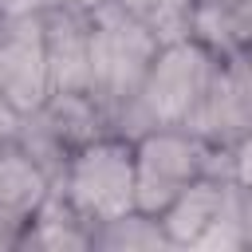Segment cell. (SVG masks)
Segmentation results:
<instances>
[{
	"label": "cell",
	"instance_id": "1",
	"mask_svg": "<svg viewBox=\"0 0 252 252\" xmlns=\"http://www.w3.org/2000/svg\"><path fill=\"white\" fill-rule=\"evenodd\" d=\"M158 224L169 248L240 252L252 244V185L205 173L158 213Z\"/></svg>",
	"mask_w": 252,
	"mask_h": 252
},
{
	"label": "cell",
	"instance_id": "2",
	"mask_svg": "<svg viewBox=\"0 0 252 252\" xmlns=\"http://www.w3.org/2000/svg\"><path fill=\"white\" fill-rule=\"evenodd\" d=\"M217 67V55L197 43L193 35L161 43L138 83V91L130 94L126 110L114 122V134H142V130H158V126H185L209 75Z\"/></svg>",
	"mask_w": 252,
	"mask_h": 252
},
{
	"label": "cell",
	"instance_id": "3",
	"mask_svg": "<svg viewBox=\"0 0 252 252\" xmlns=\"http://www.w3.org/2000/svg\"><path fill=\"white\" fill-rule=\"evenodd\" d=\"M51 189L91 228L110 217L130 213L134 209V146H130V138L106 130V134L79 142L63 158Z\"/></svg>",
	"mask_w": 252,
	"mask_h": 252
},
{
	"label": "cell",
	"instance_id": "4",
	"mask_svg": "<svg viewBox=\"0 0 252 252\" xmlns=\"http://www.w3.org/2000/svg\"><path fill=\"white\" fill-rule=\"evenodd\" d=\"M161 43L134 24L130 16H122L114 4H98L91 8V75H87V98L106 114L110 130L118 122V114L126 110L130 94L138 91L154 51Z\"/></svg>",
	"mask_w": 252,
	"mask_h": 252
},
{
	"label": "cell",
	"instance_id": "5",
	"mask_svg": "<svg viewBox=\"0 0 252 252\" xmlns=\"http://www.w3.org/2000/svg\"><path fill=\"white\" fill-rule=\"evenodd\" d=\"M134 146V209L158 217L185 185L213 173V146L181 126H158L130 138Z\"/></svg>",
	"mask_w": 252,
	"mask_h": 252
},
{
	"label": "cell",
	"instance_id": "6",
	"mask_svg": "<svg viewBox=\"0 0 252 252\" xmlns=\"http://www.w3.org/2000/svg\"><path fill=\"white\" fill-rule=\"evenodd\" d=\"M197 134L209 146H236L252 138V59L240 55H217V67L181 126Z\"/></svg>",
	"mask_w": 252,
	"mask_h": 252
},
{
	"label": "cell",
	"instance_id": "7",
	"mask_svg": "<svg viewBox=\"0 0 252 252\" xmlns=\"http://www.w3.org/2000/svg\"><path fill=\"white\" fill-rule=\"evenodd\" d=\"M47 55H43V12L0 16V98L24 118L47 102Z\"/></svg>",
	"mask_w": 252,
	"mask_h": 252
},
{
	"label": "cell",
	"instance_id": "8",
	"mask_svg": "<svg viewBox=\"0 0 252 252\" xmlns=\"http://www.w3.org/2000/svg\"><path fill=\"white\" fill-rule=\"evenodd\" d=\"M43 55L51 94H87L91 75V12L51 4L43 12Z\"/></svg>",
	"mask_w": 252,
	"mask_h": 252
},
{
	"label": "cell",
	"instance_id": "9",
	"mask_svg": "<svg viewBox=\"0 0 252 252\" xmlns=\"http://www.w3.org/2000/svg\"><path fill=\"white\" fill-rule=\"evenodd\" d=\"M91 248V224L55 193L35 205V213L24 220L16 252H87Z\"/></svg>",
	"mask_w": 252,
	"mask_h": 252
},
{
	"label": "cell",
	"instance_id": "10",
	"mask_svg": "<svg viewBox=\"0 0 252 252\" xmlns=\"http://www.w3.org/2000/svg\"><path fill=\"white\" fill-rule=\"evenodd\" d=\"M47 189H51L47 169L20 142H0V220L24 228V220L35 213Z\"/></svg>",
	"mask_w": 252,
	"mask_h": 252
},
{
	"label": "cell",
	"instance_id": "11",
	"mask_svg": "<svg viewBox=\"0 0 252 252\" xmlns=\"http://www.w3.org/2000/svg\"><path fill=\"white\" fill-rule=\"evenodd\" d=\"M189 35L213 55H240L252 47V0H193Z\"/></svg>",
	"mask_w": 252,
	"mask_h": 252
},
{
	"label": "cell",
	"instance_id": "12",
	"mask_svg": "<svg viewBox=\"0 0 252 252\" xmlns=\"http://www.w3.org/2000/svg\"><path fill=\"white\" fill-rule=\"evenodd\" d=\"M91 248L94 252H169L158 217H150L142 209H130L122 217H110V220L94 224L91 228Z\"/></svg>",
	"mask_w": 252,
	"mask_h": 252
},
{
	"label": "cell",
	"instance_id": "13",
	"mask_svg": "<svg viewBox=\"0 0 252 252\" xmlns=\"http://www.w3.org/2000/svg\"><path fill=\"white\" fill-rule=\"evenodd\" d=\"M134 24H142L158 43H173L189 35V16L193 0H106Z\"/></svg>",
	"mask_w": 252,
	"mask_h": 252
},
{
	"label": "cell",
	"instance_id": "14",
	"mask_svg": "<svg viewBox=\"0 0 252 252\" xmlns=\"http://www.w3.org/2000/svg\"><path fill=\"white\" fill-rule=\"evenodd\" d=\"M55 0H0V16H35L47 12Z\"/></svg>",
	"mask_w": 252,
	"mask_h": 252
},
{
	"label": "cell",
	"instance_id": "15",
	"mask_svg": "<svg viewBox=\"0 0 252 252\" xmlns=\"http://www.w3.org/2000/svg\"><path fill=\"white\" fill-rule=\"evenodd\" d=\"M16 130H20V114L0 98V142H16Z\"/></svg>",
	"mask_w": 252,
	"mask_h": 252
},
{
	"label": "cell",
	"instance_id": "16",
	"mask_svg": "<svg viewBox=\"0 0 252 252\" xmlns=\"http://www.w3.org/2000/svg\"><path fill=\"white\" fill-rule=\"evenodd\" d=\"M16 240H20V224L0 220V252H16Z\"/></svg>",
	"mask_w": 252,
	"mask_h": 252
},
{
	"label": "cell",
	"instance_id": "17",
	"mask_svg": "<svg viewBox=\"0 0 252 252\" xmlns=\"http://www.w3.org/2000/svg\"><path fill=\"white\" fill-rule=\"evenodd\" d=\"M55 4H71V8H98V4H106V0H55Z\"/></svg>",
	"mask_w": 252,
	"mask_h": 252
}]
</instances>
